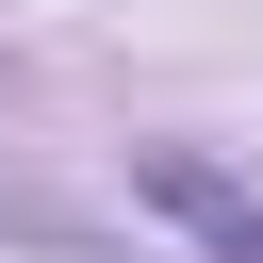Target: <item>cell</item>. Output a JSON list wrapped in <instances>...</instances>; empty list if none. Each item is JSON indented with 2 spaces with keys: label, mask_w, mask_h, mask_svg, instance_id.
<instances>
[{
  "label": "cell",
  "mask_w": 263,
  "mask_h": 263,
  "mask_svg": "<svg viewBox=\"0 0 263 263\" xmlns=\"http://www.w3.org/2000/svg\"><path fill=\"white\" fill-rule=\"evenodd\" d=\"M0 247H33V263H132V247H115V230H99L82 197H49V181H33L16 148H0Z\"/></svg>",
  "instance_id": "obj_2"
},
{
  "label": "cell",
  "mask_w": 263,
  "mask_h": 263,
  "mask_svg": "<svg viewBox=\"0 0 263 263\" xmlns=\"http://www.w3.org/2000/svg\"><path fill=\"white\" fill-rule=\"evenodd\" d=\"M132 197H148L181 247H214V263H263V181H247V164H214L197 132H132Z\"/></svg>",
  "instance_id": "obj_1"
}]
</instances>
